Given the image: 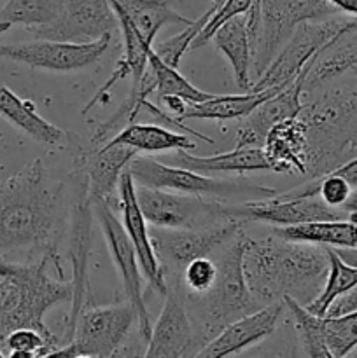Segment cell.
<instances>
[{
  "instance_id": "1",
  "label": "cell",
  "mask_w": 357,
  "mask_h": 358,
  "mask_svg": "<svg viewBox=\"0 0 357 358\" xmlns=\"http://www.w3.org/2000/svg\"><path fill=\"white\" fill-rule=\"evenodd\" d=\"M65 185L34 159L0 182V259L16 252L56 255L65 227Z\"/></svg>"
},
{
  "instance_id": "2",
  "label": "cell",
  "mask_w": 357,
  "mask_h": 358,
  "mask_svg": "<svg viewBox=\"0 0 357 358\" xmlns=\"http://www.w3.org/2000/svg\"><path fill=\"white\" fill-rule=\"evenodd\" d=\"M329 271L328 248L272 236H245L244 273L247 287L261 306L294 297L310 304L321 294Z\"/></svg>"
},
{
  "instance_id": "3",
  "label": "cell",
  "mask_w": 357,
  "mask_h": 358,
  "mask_svg": "<svg viewBox=\"0 0 357 358\" xmlns=\"http://www.w3.org/2000/svg\"><path fill=\"white\" fill-rule=\"evenodd\" d=\"M49 262H58V255H44L31 264L0 259V345L9 332L24 327L56 338L44 317L56 304L72 301V283L49 276Z\"/></svg>"
},
{
  "instance_id": "4",
  "label": "cell",
  "mask_w": 357,
  "mask_h": 358,
  "mask_svg": "<svg viewBox=\"0 0 357 358\" xmlns=\"http://www.w3.org/2000/svg\"><path fill=\"white\" fill-rule=\"evenodd\" d=\"M307 175L318 178L357 149V90H336L304 105Z\"/></svg>"
},
{
  "instance_id": "5",
  "label": "cell",
  "mask_w": 357,
  "mask_h": 358,
  "mask_svg": "<svg viewBox=\"0 0 357 358\" xmlns=\"http://www.w3.org/2000/svg\"><path fill=\"white\" fill-rule=\"evenodd\" d=\"M244 252L245 234L241 231L217 262V278L214 285L200 296L202 303L198 304V325L195 327L202 348L231 322L262 308L247 287Z\"/></svg>"
},
{
  "instance_id": "6",
  "label": "cell",
  "mask_w": 357,
  "mask_h": 358,
  "mask_svg": "<svg viewBox=\"0 0 357 358\" xmlns=\"http://www.w3.org/2000/svg\"><path fill=\"white\" fill-rule=\"evenodd\" d=\"M336 13L338 9L329 0H254L251 14L255 79H259L301 23L328 20Z\"/></svg>"
},
{
  "instance_id": "7",
  "label": "cell",
  "mask_w": 357,
  "mask_h": 358,
  "mask_svg": "<svg viewBox=\"0 0 357 358\" xmlns=\"http://www.w3.org/2000/svg\"><path fill=\"white\" fill-rule=\"evenodd\" d=\"M132 177L136 185H146L154 189H168V191L186 192V194L206 196V198L230 199L237 196H251V198H270L279 194L276 189L258 185L245 178H214L206 173L188 170L174 164H163L160 161L136 154L128 164Z\"/></svg>"
},
{
  "instance_id": "8",
  "label": "cell",
  "mask_w": 357,
  "mask_h": 358,
  "mask_svg": "<svg viewBox=\"0 0 357 358\" xmlns=\"http://www.w3.org/2000/svg\"><path fill=\"white\" fill-rule=\"evenodd\" d=\"M357 20H318L301 23L294 30L289 41L276 52L273 62L266 66L265 72L259 76L255 84H252V91L270 90V87L284 86L300 76L301 70L318 58L324 49H328L332 42L338 41L345 31L354 28Z\"/></svg>"
},
{
  "instance_id": "9",
  "label": "cell",
  "mask_w": 357,
  "mask_h": 358,
  "mask_svg": "<svg viewBox=\"0 0 357 358\" xmlns=\"http://www.w3.org/2000/svg\"><path fill=\"white\" fill-rule=\"evenodd\" d=\"M135 322V310L130 303L83 310L70 341L55 350L51 357H114Z\"/></svg>"
},
{
  "instance_id": "10",
  "label": "cell",
  "mask_w": 357,
  "mask_h": 358,
  "mask_svg": "<svg viewBox=\"0 0 357 358\" xmlns=\"http://www.w3.org/2000/svg\"><path fill=\"white\" fill-rule=\"evenodd\" d=\"M136 201L150 226L200 227L220 222L226 215L224 199L136 185Z\"/></svg>"
},
{
  "instance_id": "11",
  "label": "cell",
  "mask_w": 357,
  "mask_h": 358,
  "mask_svg": "<svg viewBox=\"0 0 357 358\" xmlns=\"http://www.w3.org/2000/svg\"><path fill=\"white\" fill-rule=\"evenodd\" d=\"M244 220L226 219L200 227H156L149 229L154 252L164 269H184L192 259L205 257L241 233Z\"/></svg>"
},
{
  "instance_id": "12",
  "label": "cell",
  "mask_w": 357,
  "mask_h": 358,
  "mask_svg": "<svg viewBox=\"0 0 357 358\" xmlns=\"http://www.w3.org/2000/svg\"><path fill=\"white\" fill-rule=\"evenodd\" d=\"M91 205H93V215L97 217V222L105 238L108 254H111L112 262H114L115 269H118L126 301L135 310L140 334L146 339H149L150 329L153 327H150L149 311H147L146 301H144V275L142 269H140L139 259H136L135 247H133L122 222L112 212L108 201L97 199V201H91Z\"/></svg>"
},
{
  "instance_id": "13",
  "label": "cell",
  "mask_w": 357,
  "mask_h": 358,
  "mask_svg": "<svg viewBox=\"0 0 357 358\" xmlns=\"http://www.w3.org/2000/svg\"><path fill=\"white\" fill-rule=\"evenodd\" d=\"M111 44V35L84 44L35 38L18 44H0V58L52 72H74L97 63Z\"/></svg>"
},
{
  "instance_id": "14",
  "label": "cell",
  "mask_w": 357,
  "mask_h": 358,
  "mask_svg": "<svg viewBox=\"0 0 357 358\" xmlns=\"http://www.w3.org/2000/svg\"><path fill=\"white\" fill-rule=\"evenodd\" d=\"M118 27L119 20L108 0H65L55 21L27 30L34 38L84 44L111 35Z\"/></svg>"
},
{
  "instance_id": "15",
  "label": "cell",
  "mask_w": 357,
  "mask_h": 358,
  "mask_svg": "<svg viewBox=\"0 0 357 358\" xmlns=\"http://www.w3.org/2000/svg\"><path fill=\"white\" fill-rule=\"evenodd\" d=\"M77 196L74 201L72 213H70V264H72V308L66 318L65 327V343L70 341L76 329L77 318L80 311L84 310L88 292V266H90V252H91V224H93V205L88 196L86 177L83 170L77 166ZM63 343V345H65Z\"/></svg>"
},
{
  "instance_id": "16",
  "label": "cell",
  "mask_w": 357,
  "mask_h": 358,
  "mask_svg": "<svg viewBox=\"0 0 357 358\" xmlns=\"http://www.w3.org/2000/svg\"><path fill=\"white\" fill-rule=\"evenodd\" d=\"M200 348L202 345L196 334L195 320L189 315L184 290L181 289V285L167 283L164 304L156 324L150 329L144 357H196Z\"/></svg>"
},
{
  "instance_id": "17",
  "label": "cell",
  "mask_w": 357,
  "mask_h": 358,
  "mask_svg": "<svg viewBox=\"0 0 357 358\" xmlns=\"http://www.w3.org/2000/svg\"><path fill=\"white\" fill-rule=\"evenodd\" d=\"M226 215L244 222H265L272 226H296L312 220L343 219V212L329 206L318 196H286L282 192L259 201L227 205Z\"/></svg>"
},
{
  "instance_id": "18",
  "label": "cell",
  "mask_w": 357,
  "mask_h": 358,
  "mask_svg": "<svg viewBox=\"0 0 357 358\" xmlns=\"http://www.w3.org/2000/svg\"><path fill=\"white\" fill-rule=\"evenodd\" d=\"M317 58L312 59L307 66L300 72L296 79L290 80L284 90L273 94L272 98L259 105L251 115L245 117L244 124L238 128L237 131V147H262L266 135L270 129L279 122L286 121V119L296 117L300 112L303 110V91L307 87L308 73H310L312 66L315 65Z\"/></svg>"
},
{
  "instance_id": "19",
  "label": "cell",
  "mask_w": 357,
  "mask_h": 358,
  "mask_svg": "<svg viewBox=\"0 0 357 358\" xmlns=\"http://www.w3.org/2000/svg\"><path fill=\"white\" fill-rule=\"evenodd\" d=\"M118 189L122 226H125L126 233H128L130 240H132L133 247H135L136 259H139L144 278L147 280V283L156 292L164 296V292H167V278H164L163 266H161L160 259H158L156 252H154L149 226H147L149 222L146 220L139 206V201H136V184L133 180L132 171L128 170V166L121 173Z\"/></svg>"
},
{
  "instance_id": "20",
  "label": "cell",
  "mask_w": 357,
  "mask_h": 358,
  "mask_svg": "<svg viewBox=\"0 0 357 358\" xmlns=\"http://www.w3.org/2000/svg\"><path fill=\"white\" fill-rule=\"evenodd\" d=\"M284 299L279 303L266 304L238 320L231 322L230 325L223 329L216 338L210 339L198 353V358H216V357H230L234 353H240L247 346L268 338L276 327L280 315H282Z\"/></svg>"
},
{
  "instance_id": "21",
  "label": "cell",
  "mask_w": 357,
  "mask_h": 358,
  "mask_svg": "<svg viewBox=\"0 0 357 358\" xmlns=\"http://www.w3.org/2000/svg\"><path fill=\"white\" fill-rule=\"evenodd\" d=\"M136 150L126 145H107L94 149H84V147H76L74 154V163L83 170L86 177L88 196L91 201L97 199H105L108 201L118 189L121 173L126 170L130 161L136 156Z\"/></svg>"
},
{
  "instance_id": "22",
  "label": "cell",
  "mask_w": 357,
  "mask_h": 358,
  "mask_svg": "<svg viewBox=\"0 0 357 358\" xmlns=\"http://www.w3.org/2000/svg\"><path fill=\"white\" fill-rule=\"evenodd\" d=\"M272 171L307 175V126L296 117L286 119L273 126L262 143Z\"/></svg>"
},
{
  "instance_id": "23",
  "label": "cell",
  "mask_w": 357,
  "mask_h": 358,
  "mask_svg": "<svg viewBox=\"0 0 357 358\" xmlns=\"http://www.w3.org/2000/svg\"><path fill=\"white\" fill-rule=\"evenodd\" d=\"M212 42L219 52H223L231 63L234 83L240 90L252 87L251 63H252V14L251 9L245 14L231 17L230 21L217 28L212 35Z\"/></svg>"
},
{
  "instance_id": "24",
  "label": "cell",
  "mask_w": 357,
  "mask_h": 358,
  "mask_svg": "<svg viewBox=\"0 0 357 358\" xmlns=\"http://www.w3.org/2000/svg\"><path fill=\"white\" fill-rule=\"evenodd\" d=\"M174 163L177 166L198 171V173H238L248 171L272 170L262 147H234L230 152L216 156H195L189 150L178 149L174 154Z\"/></svg>"
},
{
  "instance_id": "25",
  "label": "cell",
  "mask_w": 357,
  "mask_h": 358,
  "mask_svg": "<svg viewBox=\"0 0 357 358\" xmlns=\"http://www.w3.org/2000/svg\"><path fill=\"white\" fill-rule=\"evenodd\" d=\"M115 16L125 17L136 30V34L149 45H153L158 31L164 24H188L192 20L182 16L172 7V0H108Z\"/></svg>"
},
{
  "instance_id": "26",
  "label": "cell",
  "mask_w": 357,
  "mask_h": 358,
  "mask_svg": "<svg viewBox=\"0 0 357 358\" xmlns=\"http://www.w3.org/2000/svg\"><path fill=\"white\" fill-rule=\"evenodd\" d=\"M0 117L42 145L55 147L65 140V131L42 117L34 101L23 100L0 83Z\"/></svg>"
},
{
  "instance_id": "27",
  "label": "cell",
  "mask_w": 357,
  "mask_h": 358,
  "mask_svg": "<svg viewBox=\"0 0 357 358\" xmlns=\"http://www.w3.org/2000/svg\"><path fill=\"white\" fill-rule=\"evenodd\" d=\"M287 84L262 91H252L244 94H214L212 98L200 103H188L178 121L200 119V121H233L251 115L268 98L284 90Z\"/></svg>"
},
{
  "instance_id": "28",
  "label": "cell",
  "mask_w": 357,
  "mask_h": 358,
  "mask_svg": "<svg viewBox=\"0 0 357 358\" xmlns=\"http://www.w3.org/2000/svg\"><path fill=\"white\" fill-rule=\"evenodd\" d=\"M273 234L289 241L318 245V247H356L357 222L345 219L312 220L296 226H275Z\"/></svg>"
},
{
  "instance_id": "29",
  "label": "cell",
  "mask_w": 357,
  "mask_h": 358,
  "mask_svg": "<svg viewBox=\"0 0 357 358\" xmlns=\"http://www.w3.org/2000/svg\"><path fill=\"white\" fill-rule=\"evenodd\" d=\"M107 145H126L135 149L136 152H164V150H192L195 142L186 135L170 131L158 124H144L132 122L118 133Z\"/></svg>"
},
{
  "instance_id": "30",
  "label": "cell",
  "mask_w": 357,
  "mask_h": 358,
  "mask_svg": "<svg viewBox=\"0 0 357 358\" xmlns=\"http://www.w3.org/2000/svg\"><path fill=\"white\" fill-rule=\"evenodd\" d=\"M147 63H149L150 70V83H153V90L158 91V96H178L186 101V103H200L209 98L214 96V93H206V91L198 90L192 86L175 66L164 63L160 56L154 51V45L149 49L147 55Z\"/></svg>"
},
{
  "instance_id": "31",
  "label": "cell",
  "mask_w": 357,
  "mask_h": 358,
  "mask_svg": "<svg viewBox=\"0 0 357 358\" xmlns=\"http://www.w3.org/2000/svg\"><path fill=\"white\" fill-rule=\"evenodd\" d=\"M326 248H328L329 255V271L326 276L324 287H322L321 294L310 304H307L308 310L318 317H326L331 304L357 285V268L346 266L331 247Z\"/></svg>"
},
{
  "instance_id": "32",
  "label": "cell",
  "mask_w": 357,
  "mask_h": 358,
  "mask_svg": "<svg viewBox=\"0 0 357 358\" xmlns=\"http://www.w3.org/2000/svg\"><path fill=\"white\" fill-rule=\"evenodd\" d=\"M284 304L293 315L296 334L303 346V352L314 358H331V353L326 346L324 317L312 313L304 304L298 303L294 297H284Z\"/></svg>"
},
{
  "instance_id": "33",
  "label": "cell",
  "mask_w": 357,
  "mask_h": 358,
  "mask_svg": "<svg viewBox=\"0 0 357 358\" xmlns=\"http://www.w3.org/2000/svg\"><path fill=\"white\" fill-rule=\"evenodd\" d=\"M65 0H7L0 20L23 27H42L59 16Z\"/></svg>"
},
{
  "instance_id": "34",
  "label": "cell",
  "mask_w": 357,
  "mask_h": 358,
  "mask_svg": "<svg viewBox=\"0 0 357 358\" xmlns=\"http://www.w3.org/2000/svg\"><path fill=\"white\" fill-rule=\"evenodd\" d=\"M2 345L7 350V355L13 358L51 357V353L59 348L58 338H48L42 332L28 327L9 332Z\"/></svg>"
},
{
  "instance_id": "35",
  "label": "cell",
  "mask_w": 357,
  "mask_h": 358,
  "mask_svg": "<svg viewBox=\"0 0 357 358\" xmlns=\"http://www.w3.org/2000/svg\"><path fill=\"white\" fill-rule=\"evenodd\" d=\"M324 338L331 357H346L357 345V310L338 317H324Z\"/></svg>"
},
{
  "instance_id": "36",
  "label": "cell",
  "mask_w": 357,
  "mask_h": 358,
  "mask_svg": "<svg viewBox=\"0 0 357 358\" xmlns=\"http://www.w3.org/2000/svg\"><path fill=\"white\" fill-rule=\"evenodd\" d=\"M210 14H212V9H209L206 13H203L198 20H192V23L188 24L184 31H181V34L167 38V41L160 42V44L154 48L156 55L160 56L164 63H168V65L178 69V63H181L182 56H184L186 52L191 49L192 41H195L196 35L200 34V30L205 27V23L209 21Z\"/></svg>"
},
{
  "instance_id": "37",
  "label": "cell",
  "mask_w": 357,
  "mask_h": 358,
  "mask_svg": "<svg viewBox=\"0 0 357 358\" xmlns=\"http://www.w3.org/2000/svg\"><path fill=\"white\" fill-rule=\"evenodd\" d=\"M252 3H254V0H226V2L220 7H217V9L210 7V9H212V14H210L205 27L200 30V34L196 35V38L192 41L191 49H198L202 48V45H205L209 41H212V35L216 34L217 28L223 27V24L226 23V21H230L231 17L247 13L252 7Z\"/></svg>"
},
{
  "instance_id": "38",
  "label": "cell",
  "mask_w": 357,
  "mask_h": 358,
  "mask_svg": "<svg viewBox=\"0 0 357 358\" xmlns=\"http://www.w3.org/2000/svg\"><path fill=\"white\" fill-rule=\"evenodd\" d=\"M217 278V262L205 257L192 259L184 269H182V287L189 290L195 296H202L210 287L214 285Z\"/></svg>"
},
{
  "instance_id": "39",
  "label": "cell",
  "mask_w": 357,
  "mask_h": 358,
  "mask_svg": "<svg viewBox=\"0 0 357 358\" xmlns=\"http://www.w3.org/2000/svg\"><path fill=\"white\" fill-rule=\"evenodd\" d=\"M331 171L332 173L340 175V177H343L345 180H349L350 185H357V157L340 164V166H336L335 170Z\"/></svg>"
},
{
  "instance_id": "40",
  "label": "cell",
  "mask_w": 357,
  "mask_h": 358,
  "mask_svg": "<svg viewBox=\"0 0 357 358\" xmlns=\"http://www.w3.org/2000/svg\"><path fill=\"white\" fill-rule=\"evenodd\" d=\"M335 254L345 262L346 266H352V268H357V245L356 247H336L332 248Z\"/></svg>"
},
{
  "instance_id": "41",
  "label": "cell",
  "mask_w": 357,
  "mask_h": 358,
  "mask_svg": "<svg viewBox=\"0 0 357 358\" xmlns=\"http://www.w3.org/2000/svg\"><path fill=\"white\" fill-rule=\"evenodd\" d=\"M338 10L357 16V0H329Z\"/></svg>"
},
{
  "instance_id": "42",
  "label": "cell",
  "mask_w": 357,
  "mask_h": 358,
  "mask_svg": "<svg viewBox=\"0 0 357 358\" xmlns=\"http://www.w3.org/2000/svg\"><path fill=\"white\" fill-rule=\"evenodd\" d=\"M342 210L346 213H357V189L356 191H352L350 198L343 203Z\"/></svg>"
},
{
  "instance_id": "43",
  "label": "cell",
  "mask_w": 357,
  "mask_h": 358,
  "mask_svg": "<svg viewBox=\"0 0 357 358\" xmlns=\"http://www.w3.org/2000/svg\"><path fill=\"white\" fill-rule=\"evenodd\" d=\"M224 2H226V0H212V7H214V9H217V7L223 6Z\"/></svg>"
},
{
  "instance_id": "44",
  "label": "cell",
  "mask_w": 357,
  "mask_h": 358,
  "mask_svg": "<svg viewBox=\"0 0 357 358\" xmlns=\"http://www.w3.org/2000/svg\"><path fill=\"white\" fill-rule=\"evenodd\" d=\"M346 357H357V345L354 346L352 350H350V352H349V355H346Z\"/></svg>"
},
{
  "instance_id": "45",
  "label": "cell",
  "mask_w": 357,
  "mask_h": 358,
  "mask_svg": "<svg viewBox=\"0 0 357 358\" xmlns=\"http://www.w3.org/2000/svg\"><path fill=\"white\" fill-rule=\"evenodd\" d=\"M354 70H356V72H357V66H354Z\"/></svg>"
},
{
  "instance_id": "46",
  "label": "cell",
  "mask_w": 357,
  "mask_h": 358,
  "mask_svg": "<svg viewBox=\"0 0 357 358\" xmlns=\"http://www.w3.org/2000/svg\"><path fill=\"white\" fill-rule=\"evenodd\" d=\"M0 140H2V133H0Z\"/></svg>"
}]
</instances>
